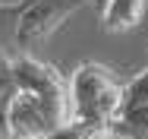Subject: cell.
Here are the masks:
<instances>
[{
  "label": "cell",
  "mask_w": 148,
  "mask_h": 139,
  "mask_svg": "<svg viewBox=\"0 0 148 139\" xmlns=\"http://www.w3.org/2000/svg\"><path fill=\"white\" fill-rule=\"evenodd\" d=\"M82 139H117L114 127H79Z\"/></svg>",
  "instance_id": "obj_7"
},
{
  "label": "cell",
  "mask_w": 148,
  "mask_h": 139,
  "mask_svg": "<svg viewBox=\"0 0 148 139\" xmlns=\"http://www.w3.org/2000/svg\"><path fill=\"white\" fill-rule=\"evenodd\" d=\"M91 0H25V10L16 26L19 54H32L41 41H47L73 13L88 6Z\"/></svg>",
  "instance_id": "obj_3"
},
{
  "label": "cell",
  "mask_w": 148,
  "mask_h": 139,
  "mask_svg": "<svg viewBox=\"0 0 148 139\" xmlns=\"http://www.w3.org/2000/svg\"><path fill=\"white\" fill-rule=\"evenodd\" d=\"M73 123L79 127H114L123 104V82L104 63H82L69 76Z\"/></svg>",
  "instance_id": "obj_1"
},
{
  "label": "cell",
  "mask_w": 148,
  "mask_h": 139,
  "mask_svg": "<svg viewBox=\"0 0 148 139\" xmlns=\"http://www.w3.org/2000/svg\"><path fill=\"white\" fill-rule=\"evenodd\" d=\"M117 139H148V66L123 85V104L114 120Z\"/></svg>",
  "instance_id": "obj_4"
},
{
  "label": "cell",
  "mask_w": 148,
  "mask_h": 139,
  "mask_svg": "<svg viewBox=\"0 0 148 139\" xmlns=\"http://www.w3.org/2000/svg\"><path fill=\"white\" fill-rule=\"evenodd\" d=\"M91 3H95V10H98V13H101V10H104V3H107V0H91Z\"/></svg>",
  "instance_id": "obj_9"
},
{
  "label": "cell",
  "mask_w": 148,
  "mask_h": 139,
  "mask_svg": "<svg viewBox=\"0 0 148 139\" xmlns=\"http://www.w3.org/2000/svg\"><path fill=\"white\" fill-rule=\"evenodd\" d=\"M22 10H25V0H19V3H0V54H6V57H19L16 26H19Z\"/></svg>",
  "instance_id": "obj_6"
},
{
  "label": "cell",
  "mask_w": 148,
  "mask_h": 139,
  "mask_svg": "<svg viewBox=\"0 0 148 139\" xmlns=\"http://www.w3.org/2000/svg\"><path fill=\"white\" fill-rule=\"evenodd\" d=\"M47 139H82V130H79V123H69V127H63L57 133H51Z\"/></svg>",
  "instance_id": "obj_8"
},
{
  "label": "cell",
  "mask_w": 148,
  "mask_h": 139,
  "mask_svg": "<svg viewBox=\"0 0 148 139\" xmlns=\"http://www.w3.org/2000/svg\"><path fill=\"white\" fill-rule=\"evenodd\" d=\"M10 79L16 89L29 92L32 98L47 111L51 123L63 130L73 123V101H69V79L54 63H44L35 54H19L10 60Z\"/></svg>",
  "instance_id": "obj_2"
},
{
  "label": "cell",
  "mask_w": 148,
  "mask_h": 139,
  "mask_svg": "<svg viewBox=\"0 0 148 139\" xmlns=\"http://www.w3.org/2000/svg\"><path fill=\"white\" fill-rule=\"evenodd\" d=\"M148 10V0H107L104 10L98 13L101 16V28L107 35H123V32H132V28L142 22Z\"/></svg>",
  "instance_id": "obj_5"
}]
</instances>
